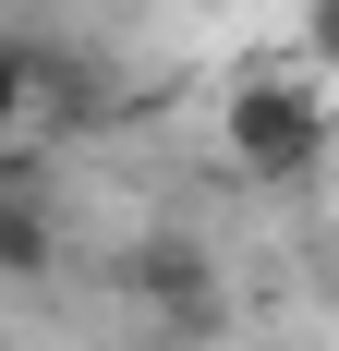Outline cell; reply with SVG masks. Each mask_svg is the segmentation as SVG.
I'll return each instance as SVG.
<instances>
[{
	"label": "cell",
	"mask_w": 339,
	"mask_h": 351,
	"mask_svg": "<svg viewBox=\"0 0 339 351\" xmlns=\"http://www.w3.org/2000/svg\"><path fill=\"white\" fill-rule=\"evenodd\" d=\"M218 145H231V170H242V182L291 194V182H315V170H327L339 109H327V85H315L303 61H267V73H242V85H231V109H218Z\"/></svg>",
	"instance_id": "obj_1"
},
{
	"label": "cell",
	"mask_w": 339,
	"mask_h": 351,
	"mask_svg": "<svg viewBox=\"0 0 339 351\" xmlns=\"http://www.w3.org/2000/svg\"><path fill=\"white\" fill-rule=\"evenodd\" d=\"M0 267H12V279H36V267H49V218H36V206L0 218Z\"/></svg>",
	"instance_id": "obj_2"
},
{
	"label": "cell",
	"mask_w": 339,
	"mask_h": 351,
	"mask_svg": "<svg viewBox=\"0 0 339 351\" xmlns=\"http://www.w3.org/2000/svg\"><path fill=\"white\" fill-rule=\"evenodd\" d=\"M303 61H327V73H339V0H315V12H303Z\"/></svg>",
	"instance_id": "obj_3"
}]
</instances>
